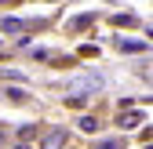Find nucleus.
<instances>
[{
    "label": "nucleus",
    "instance_id": "obj_1",
    "mask_svg": "<svg viewBox=\"0 0 153 149\" xmlns=\"http://www.w3.org/2000/svg\"><path fill=\"white\" fill-rule=\"evenodd\" d=\"M40 149H66V131H62V127L48 131V135H44V145H40Z\"/></svg>",
    "mask_w": 153,
    "mask_h": 149
},
{
    "label": "nucleus",
    "instance_id": "obj_2",
    "mask_svg": "<svg viewBox=\"0 0 153 149\" xmlns=\"http://www.w3.org/2000/svg\"><path fill=\"white\" fill-rule=\"evenodd\" d=\"M117 124L124 127V131H131V127H139V124H142V113H124V117H120Z\"/></svg>",
    "mask_w": 153,
    "mask_h": 149
},
{
    "label": "nucleus",
    "instance_id": "obj_3",
    "mask_svg": "<svg viewBox=\"0 0 153 149\" xmlns=\"http://www.w3.org/2000/svg\"><path fill=\"white\" fill-rule=\"evenodd\" d=\"M0 29H4V33H22L26 26L18 22V18H0Z\"/></svg>",
    "mask_w": 153,
    "mask_h": 149
},
{
    "label": "nucleus",
    "instance_id": "obj_4",
    "mask_svg": "<svg viewBox=\"0 0 153 149\" xmlns=\"http://www.w3.org/2000/svg\"><path fill=\"white\" fill-rule=\"evenodd\" d=\"M76 124H80V131H84V135H95V131H99V120H95V117H80Z\"/></svg>",
    "mask_w": 153,
    "mask_h": 149
},
{
    "label": "nucleus",
    "instance_id": "obj_5",
    "mask_svg": "<svg viewBox=\"0 0 153 149\" xmlns=\"http://www.w3.org/2000/svg\"><path fill=\"white\" fill-rule=\"evenodd\" d=\"M73 87H76V91H99V87H102V80H99V77H91V80H76Z\"/></svg>",
    "mask_w": 153,
    "mask_h": 149
},
{
    "label": "nucleus",
    "instance_id": "obj_6",
    "mask_svg": "<svg viewBox=\"0 0 153 149\" xmlns=\"http://www.w3.org/2000/svg\"><path fill=\"white\" fill-rule=\"evenodd\" d=\"M117 47H120V51H146L142 40H117Z\"/></svg>",
    "mask_w": 153,
    "mask_h": 149
},
{
    "label": "nucleus",
    "instance_id": "obj_7",
    "mask_svg": "<svg viewBox=\"0 0 153 149\" xmlns=\"http://www.w3.org/2000/svg\"><path fill=\"white\" fill-rule=\"evenodd\" d=\"M4 95H7L11 102H22V98H26V91H22V87H7V91H4Z\"/></svg>",
    "mask_w": 153,
    "mask_h": 149
},
{
    "label": "nucleus",
    "instance_id": "obj_8",
    "mask_svg": "<svg viewBox=\"0 0 153 149\" xmlns=\"http://www.w3.org/2000/svg\"><path fill=\"white\" fill-rule=\"evenodd\" d=\"M91 22H95V15H80V18H73L76 29H84V26H91Z\"/></svg>",
    "mask_w": 153,
    "mask_h": 149
},
{
    "label": "nucleus",
    "instance_id": "obj_9",
    "mask_svg": "<svg viewBox=\"0 0 153 149\" xmlns=\"http://www.w3.org/2000/svg\"><path fill=\"white\" fill-rule=\"evenodd\" d=\"M113 26H135V18H131V15H117V18H113Z\"/></svg>",
    "mask_w": 153,
    "mask_h": 149
},
{
    "label": "nucleus",
    "instance_id": "obj_10",
    "mask_svg": "<svg viewBox=\"0 0 153 149\" xmlns=\"http://www.w3.org/2000/svg\"><path fill=\"white\" fill-rule=\"evenodd\" d=\"M95 149H120V145H117V142H113V138H109V142H99V145H95Z\"/></svg>",
    "mask_w": 153,
    "mask_h": 149
},
{
    "label": "nucleus",
    "instance_id": "obj_11",
    "mask_svg": "<svg viewBox=\"0 0 153 149\" xmlns=\"http://www.w3.org/2000/svg\"><path fill=\"white\" fill-rule=\"evenodd\" d=\"M18 149H33V145H26V142H22V145H18Z\"/></svg>",
    "mask_w": 153,
    "mask_h": 149
},
{
    "label": "nucleus",
    "instance_id": "obj_12",
    "mask_svg": "<svg viewBox=\"0 0 153 149\" xmlns=\"http://www.w3.org/2000/svg\"><path fill=\"white\" fill-rule=\"evenodd\" d=\"M0 138H4V127H0Z\"/></svg>",
    "mask_w": 153,
    "mask_h": 149
}]
</instances>
